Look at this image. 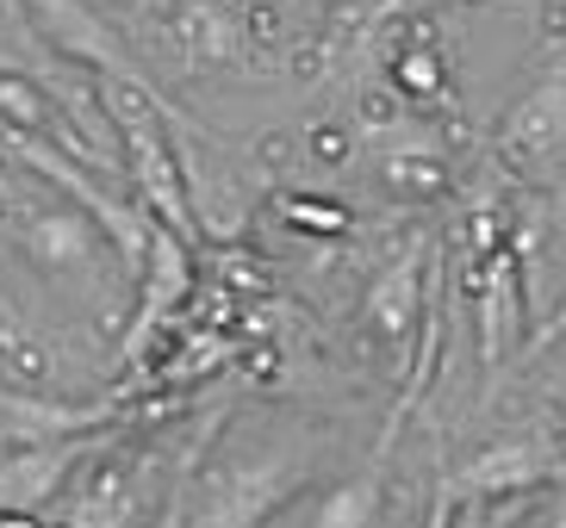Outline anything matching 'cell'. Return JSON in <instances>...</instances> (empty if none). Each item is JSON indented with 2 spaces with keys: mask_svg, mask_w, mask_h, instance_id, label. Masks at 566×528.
Listing matches in <instances>:
<instances>
[{
  "mask_svg": "<svg viewBox=\"0 0 566 528\" xmlns=\"http://www.w3.org/2000/svg\"><path fill=\"white\" fill-rule=\"evenodd\" d=\"M175 44H181V63H237L243 38H237V25L218 13L212 0H193L175 19Z\"/></svg>",
  "mask_w": 566,
  "mask_h": 528,
  "instance_id": "6",
  "label": "cell"
},
{
  "mask_svg": "<svg viewBox=\"0 0 566 528\" xmlns=\"http://www.w3.org/2000/svg\"><path fill=\"white\" fill-rule=\"evenodd\" d=\"M423 281H430L423 274V249H405L399 262L374 281V324L386 330V342H411V330L423 324V305H417Z\"/></svg>",
  "mask_w": 566,
  "mask_h": 528,
  "instance_id": "5",
  "label": "cell"
},
{
  "mask_svg": "<svg viewBox=\"0 0 566 528\" xmlns=\"http://www.w3.org/2000/svg\"><path fill=\"white\" fill-rule=\"evenodd\" d=\"M32 13L44 19V32L56 38V44L69 50V56H82V63H94L101 75H118V82H137L150 87V75L125 56V44H118V32L106 25L101 13H87L82 0H32Z\"/></svg>",
  "mask_w": 566,
  "mask_h": 528,
  "instance_id": "3",
  "label": "cell"
},
{
  "mask_svg": "<svg viewBox=\"0 0 566 528\" xmlns=\"http://www.w3.org/2000/svg\"><path fill=\"white\" fill-rule=\"evenodd\" d=\"M243 7H250V13H274V7H281V0H243Z\"/></svg>",
  "mask_w": 566,
  "mask_h": 528,
  "instance_id": "9",
  "label": "cell"
},
{
  "mask_svg": "<svg viewBox=\"0 0 566 528\" xmlns=\"http://www.w3.org/2000/svg\"><path fill=\"white\" fill-rule=\"evenodd\" d=\"M25 342V330H19V317L7 311V298H0V348H19Z\"/></svg>",
  "mask_w": 566,
  "mask_h": 528,
  "instance_id": "8",
  "label": "cell"
},
{
  "mask_svg": "<svg viewBox=\"0 0 566 528\" xmlns=\"http://www.w3.org/2000/svg\"><path fill=\"white\" fill-rule=\"evenodd\" d=\"M82 454V442H32L25 454H7L0 461V510H38Z\"/></svg>",
  "mask_w": 566,
  "mask_h": 528,
  "instance_id": "4",
  "label": "cell"
},
{
  "mask_svg": "<svg viewBox=\"0 0 566 528\" xmlns=\"http://www.w3.org/2000/svg\"><path fill=\"white\" fill-rule=\"evenodd\" d=\"M542 473H554V461L548 454H535L530 442H516V447H492V454H485V461H473L461 473V479H454V492H504V485H535L542 479Z\"/></svg>",
  "mask_w": 566,
  "mask_h": 528,
  "instance_id": "7",
  "label": "cell"
},
{
  "mask_svg": "<svg viewBox=\"0 0 566 528\" xmlns=\"http://www.w3.org/2000/svg\"><path fill=\"white\" fill-rule=\"evenodd\" d=\"M0 149H13V156H25V162L38 168V175H51L56 187H63L75 205H87V218L106 231V243L118 249V262H125V274L132 281H144V267H150V255L163 249V236H168V224L163 218H150L144 205H125V199H113V193H101V187H87V175L82 168H69L63 156H56L51 144L38 131H13V125H0Z\"/></svg>",
  "mask_w": 566,
  "mask_h": 528,
  "instance_id": "1",
  "label": "cell"
},
{
  "mask_svg": "<svg viewBox=\"0 0 566 528\" xmlns=\"http://www.w3.org/2000/svg\"><path fill=\"white\" fill-rule=\"evenodd\" d=\"M499 156L511 168H523L530 181H548L554 168L566 162V56L504 113Z\"/></svg>",
  "mask_w": 566,
  "mask_h": 528,
  "instance_id": "2",
  "label": "cell"
}]
</instances>
